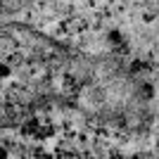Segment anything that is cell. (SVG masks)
<instances>
[{"label":"cell","instance_id":"obj_1","mask_svg":"<svg viewBox=\"0 0 159 159\" xmlns=\"http://www.w3.org/2000/svg\"><path fill=\"white\" fill-rule=\"evenodd\" d=\"M57 60L36 33L0 26V124L29 112L52 90Z\"/></svg>","mask_w":159,"mask_h":159},{"label":"cell","instance_id":"obj_2","mask_svg":"<svg viewBox=\"0 0 159 159\" xmlns=\"http://www.w3.org/2000/svg\"><path fill=\"white\" fill-rule=\"evenodd\" d=\"M69 79L81 107H86V112L98 119L109 124H135L145 116V88L116 62H74Z\"/></svg>","mask_w":159,"mask_h":159},{"label":"cell","instance_id":"obj_3","mask_svg":"<svg viewBox=\"0 0 159 159\" xmlns=\"http://www.w3.org/2000/svg\"><path fill=\"white\" fill-rule=\"evenodd\" d=\"M26 0H0V14H10V12H17Z\"/></svg>","mask_w":159,"mask_h":159},{"label":"cell","instance_id":"obj_4","mask_svg":"<svg viewBox=\"0 0 159 159\" xmlns=\"http://www.w3.org/2000/svg\"><path fill=\"white\" fill-rule=\"evenodd\" d=\"M147 5H150V7L154 10V12L159 14V0H147Z\"/></svg>","mask_w":159,"mask_h":159}]
</instances>
